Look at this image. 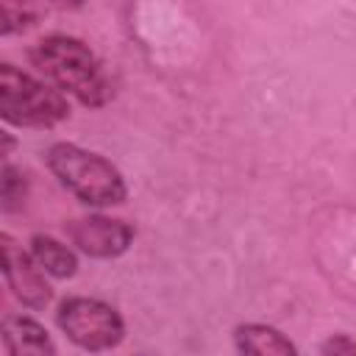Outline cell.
Wrapping results in <instances>:
<instances>
[{
	"instance_id": "7c38bea8",
	"label": "cell",
	"mask_w": 356,
	"mask_h": 356,
	"mask_svg": "<svg viewBox=\"0 0 356 356\" xmlns=\"http://www.w3.org/2000/svg\"><path fill=\"white\" fill-rule=\"evenodd\" d=\"M320 356H356V342L348 334H331L323 339Z\"/></svg>"
},
{
	"instance_id": "7a4b0ae2",
	"label": "cell",
	"mask_w": 356,
	"mask_h": 356,
	"mask_svg": "<svg viewBox=\"0 0 356 356\" xmlns=\"http://www.w3.org/2000/svg\"><path fill=\"white\" fill-rule=\"evenodd\" d=\"M42 159L53 178L86 206L106 209L128 200L125 175L103 153L86 150L75 142H53Z\"/></svg>"
},
{
	"instance_id": "52a82bcc",
	"label": "cell",
	"mask_w": 356,
	"mask_h": 356,
	"mask_svg": "<svg viewBox=\"0 0 356 356\" xmlns=\"http://www.w3.org/2000/svg\"><path fill=\"white\" fill-rule=\"evenodd\" d=\"M0 339L6 356H58L53 337L31 314H6Z\"/></svg>"
},
{
	"instance_id": "5bb4252c",
	"label": "cell",
	"mask_w": 356,
	"mask_h": 356,
	"mask_svg": "<svg viewBox=\"0 0 356 356\" xmlns=\"http://www.w3.org/2000/svg\"><path fill=\"white\" fill-rule=\"evenodd\" d=\"M142 356H145V353H142Z\"/></svg>"
},
{
	"instance_id": "4fadbf2b",
	"label": "cell",
	"mask_w": 356,
	"mask_h": 356,
	"mask_svg": "<svg viewBox=\"0 0 356 356\" xmlns=\"http://www.w3.org/2000/svg\"><path fill=\"white\" fill-rule=\"evenodd\" d=\"M0 139H3V150H0V156L8 161V156H11V150L17 147V139L11 136V131H0Z\"/></svg>"
},
{
	"instance_id": "ba28073f",
	"label": "cell",
	"mask_w": 356,
	"mask_h": 356,
	"mask_svg": "<svg viewBox=\"0 0 356 356\" xmlns=\"http://www.w3.org/2000/svg\"><path fill=\"white\" fill-rule=\"evenodd\" d=\"M234 348L239 356H300L295 342L275 325L242 323L234 328Z\"/></svg>"
},
{
	"instance_id": "3957f363",
	"label": "cell",
	"mask_w": 356,
	"mask_h": 356,
	"mask_svg": "<svg viewBox=\"0 0 356 356\" xmlns=\"http://www.w3.org/2000/svg\"><path fill=\"white\" fill-rule=\"evenodd\" d=\"M70 100L53 83L19 70L11 61L0 64V117L17 128H56L70 120Z\"/></svg>"
},
{
	"instance_id": "5b68a950",
	"label": "cell",
	"mask_w": 356,
	"mask_h": 356,
	"mask_svg": "<svg viewBox=\"0 0 356 356\" xmlns=\"http://www.w3.org/2000/svg\"><path fill=\"white\" fill-rule=\"evenodd\" d=\"M64 234L75 250H81L89 259H103V261L125 256L136 236L131 222L120 217H108V214H86V217L67 220Z\"/></svg>"
},
{
	"instance_id": "8992f818",
	"label": "cell",
	"mask_w": 356,
	"mask_h": 356,
	"mask_svg": "<svg viewBox=\"0 0 356 356\" xmlns=\"http://www.w3.org/2000/svg\"><path fill=\"white\" fill-rule=\"evenodd\" d=\"M0 253H3V278L8 292L25 306V309H44L53 300V286L47 281V273L36 264L31 250H25L11 234H0Z\"/></svg>"
},
{
	"instance_id": "8fae6325",
	"label": "cell",
	"mask_w": 356,
	"mask_h": 356,
	"mask_svg": "<svg viewBox=\"0 0 356 356\" xmlns=\"http://www.w3.org/2000/svg\"><path fill=\"white\" fill-rule=\"evenodd\" d=\"M36 19H39V8H36V6L0 0V36L22 33V31L33 28Z\"/></svg>"
},
{
	"instance_id": "6da1fadb",
	"label": "cell",
	"mask_w": 356,
	"mask_h": 356,
	"mask_svg": "<svg viewBox=\"0 0 356 356\" xmlns=\"http://www.w3.org/2000/svg\"><path fill=\"white\" fill-rule=\"evenodd\" d=\"M31 64L61 95L75 97L86 108H103L114 97V83L97 53L78 36L47 33L31 47Z\"/></svg>"
},
{
	"instance_id": "9c48e42d",
	"label": "cell",
	"mask_w": 356,
	"mask_h": 356,
	"mask_svg": "<svg viewBox=\"0 0 356 356\" xmlns=\"http://www.w3.org/2000/svg\"><path fill=\"white\" fill-rule=\"evenodd\" d=\"M28 250L50 278L67 281V278H72L78 273L75 248L61 242V239H56V236H50V234H33L31 242H28Z\"/></svg>"
},
{
	"instance_id": "277c9868",
	"label": "cell",
	"mask_w": 356,
	"mask_h": 356,
	"mask_svg": "<svg viewBox=\"0 0 356 356\" xmlns=\"http://www.w3.org/2000/svg\"><path fill=\"white\" fill-rule=\"evenodd\" d=\"M56 325L75 348L89 353L111 350L125 339L122 314L111 303L89 295L64 298L56 309Z\"/></svg>"
},
{
	"instance_id": "30bf717a",
	"label": "cell",
	"mask_w": 356,
	"mask_h": 356,
	"mask_svg": "<svg viewBox=\"0 0 356 356\" xmlns=\"http://www.w3.org/2000/svg\"><path fill=\"white\" fill-rule=\"evenodd\" d=\"M25 200H28V175L19 167H14L11 161H6L0 170V209H3V214L22 211Z\"/></svg>"
}]
</instances>
